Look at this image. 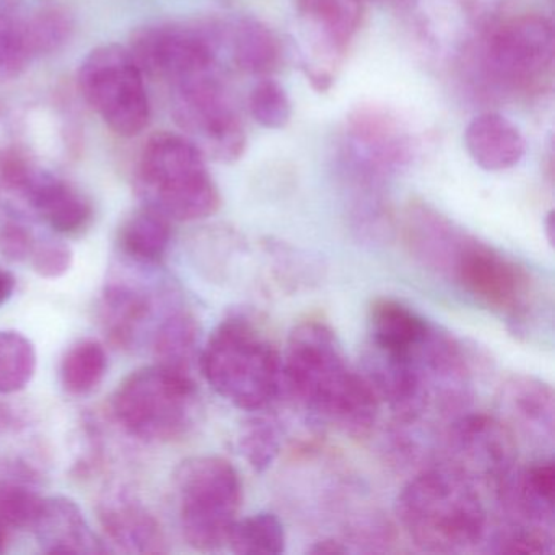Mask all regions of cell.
I'll return each instance as SVG.
<instances>
[{
    "label": "cell",
    "instance_id": "6da1fadb",
    "mask_svg": "<svg viewBox=\"0 0 555 555\" xmlns=\"http://www.w3.org/2000/svg\"><path fill=\"white\" fill-rule=\"evenodd\" d=\"M282 375L301 408L346 434L363 437L376 424L375 391L323 321L305 320L292 330Z\"/></svg>",
    "mask_w": 555,
    "mask_h": 555
},
{
    "label": "cell",
    "instance_id": "7a4b0ae2",
    "mask_svg": "<svg viewBox=\"0 0 555 555\" xmlns=\"http://www.w3.org/2000/svg\"><path fill=\"white\" fill-rule=\"evenodd\" d=\"M396 515L409 541L428 554L474 551L489 529L479 487L447 463L421 470L402 487Z\"/></svg>",
    "mask_w": 555,
    "mask_h": 555
},
{
    "label": "cell",
    "instance_id": "3957f363",
    "mask_svg": "<svg viewBox=\"0 0 555 555\" xmlns=\"http://www.w3.org/2000/svg\"><path fill=\"white\" fill-rule=\"evenodd\" d=\"M197 362L210 388L242 411H264L284 385L278 349L246 313L223 320L210 334Z\"/></svg>",
    "mask_w": 555,
    "mask_h": 555
},
{
    "label": "cell",
    "instance_id": "277c9868",
    "mask_svg": "<svg viewBox=\"0 0 555 555\" xmlns=\"http://www.w3.org/2000/svg\"><path fill=\"white\" fill-rule=\"evenodd\" d=\"M203 152L184 135L158 132L145 142L134 170L142 204L177 222H196L219 210L220 193Z\"/></svg>",
    "mask_w": 555,
    "mask_h": 555
},
{
    "label": "cell",
    "instance_id": "5b68a950",
    "mask_svg": "<svg viewBox=\"0 0 555 555\" xmlns=\"http://www.w3.org/2000/svg\"><path fill=\"white\" fill-rule=\"evenodd\" d=\"M126 431L147 443H171L190 434L201 402L190 373L155 363L131 373L113 398Z\"/></svg>",
    "mask_w": 555,
    "mask_h": 555
},
{
    "label": "cell",
    "instance_id": "8992f818",
    "mask_svg": "<svg viewBox=\"0 0 555 555\" xmlns=\"http://www.w3.org/2000/svg\"><path fill=\"white\" fill-rule=\"evenodd\" d=\"M440 275L503 318L515 333H525L534 317L538 288L528 269L469 233L460 236Z\"/></svg>",
    "mask_w": 555,
    "mask_h": 555
},
{
    "label": "cell",
    "instance_id": "52a82bcc",
    "mask_svg": "<svg viewBox=\"0 0 555 555\" xmlns=\"http://www.w3.org/2000/svg\"><path fill=\"white\" fill-rule=\"evenodd\" d=\"M184 541L201 552L219 551L238 519L243 489L238 470L220 456H193L175 470Z\"/></svg>",
    "mask_w": 555,
    "mask_h": 555
},
{
    "label": "cell",
    "instance_id": "ba28073f",
    "mask_svg": "<svg viewBox=\"0 0 555 555\" xmlns=\"http://www.w3.org/2000/svg\"><path fill=\"white\" fill-rule=\"evenodd\" d=\"M168 89L175 122L204 157L220 164L243 157L245 128L219 69L175 80Z\"/></svg>",
    "mask_w": 555,
    "mask_h": 555
},
{
    "label": "cell",
    "instance_id": "9c48e42d",
    "mask_svg": "<svg viewBox=\"0 0 555 555\" xmlns=\"http://www.w3.org/2000/svg\"><path fill=\"white\" fill-rule=\"evenodd\" d=\"M83 100L121 138H135L151 122L145 74L129 48L102 44L87 54L77 74Z\"/></svg>",
    "mask_w": 555,
    "mask_h": 555
},
{
    "label": "cell",
    "instance_id": "30bf717a",
    "mask_svg": "<svg viewBox=\"0 0 555 555\" xmlns=\"http://www.w3.org/2000/svg\"><path fill=\"white\" fill-rule=\"evenodd\" d=\"M0 191L17 210L43 220L60 235L77 236L92 225L89 197L17 149H0Z\"/></svg>",
    "mask_w": 555,
    "mask_h": 555
},
{
    "label": "cell",
    "instance_id": "8fae6325",
    "mask_svg": "<svg viewBox=\"0 0 555 555\" xmlns=\"http://www.w3.org/2000/svg\"><path fill=\"white\" fill-rule=\"evenodd\" d=\"M223 28L214 24L162 22L139 28L131 38L135 63L145 76L171 83L219 69Z\"/></svg>",
    "mask_w": 555,
    "mask_h": 555
},
{
    "label": "cell",
    "instance_id": "7c38bea8",
    "mask_svg": "<svg viewBox=\"0 0 555 555\" xmlns=\"http://www.w3.org/2000/svg\"><path fill=\"white\" fill-rule=\"evenodd\" d=\"M448 463L499 496L518 473L512 428L486 414H464L447 430Z\"/></svg>",
    "mask_w": 555,
    "mask_h": 555
},
{
    "label": "cell",
    "instance_id": "4fadbf2b",
    "mask_svg": "<svg viewBox=\"0 0 555 555\" xmlns=\"http://www.w3.org/2000/svg\"><path fill=\"white\" fill-rule=\"evenodd\" d=\"M482 54L483 66L496 82L532 89L547 79L554 66V28L542 15L509 18L490 31Z\"/></svg>",
    "mask_w": 555,
    "mask_h": 555
},
{
    "label": "cell",
    "instance_id": "5bb4252c",
    "mask_svg": "<svg viewBox=\"0 0 555 555\" xmlns=\"http://www.w3.org/2000/svg\"><path fill=\"white\" fill-rule=\"evenodd\" d=\"M313 61L305 70L314 89L326 92L334 82L331 67L339 63L362 21V0H297Z\"/></svg>",
    "mask_w": 555,
    "mask_h": 555
},
{
    "label": "cell",
    "instance_id": "9a60e30c",
    "mask_svg": "<svg viewBox=\"0 0 555 555\" xmlns=\"http://www.w3.org/2000/svg\"><path fill=\"white\" fill-rule=\"evenodd\" d=\"M349 128L353 177L363 190H378L379 183L408 160V138L395 118L378 109H359Z\"/></svg>",
    "mask_w": 555,
    "mask_h": 555
},
{
    "label": "cell",
    "instance_id": "2e32d148",
    "mask_svg": "<svg viewBox=\"0 0 555 555\" xmlns=\"http://www.w3.org/2000/svg\"><path fill=\"white\" fill-rule=\"evenodd\" d=\"M165 292L138 275H116L106 284L100 301L103 331L115 346L134 349L152 327H157L158 308L170 304ZM154 334V333H152Z\"/></svg>",
    "mask_w": 555,
    "mask_h": 555
},
{
    "label": "cell",
    "instance_id": "e0dca14e",
    "mask_svg": "<svg viewBox=\"0 0 555 555\" xmlns=\"http://www.w3.org/2000/svg\"><path fill=\"white\" fill-rule=\"evenodd\" d=\"M99 519L109 544L126 554H164L167 534L160 521L125 490L106 493L99 505Z\"/></svg>",
    "mask_w": 555,
    "mask_h": 555
},
{
    "label": "cell",
    "instance_id": "ac0fdd59",
    "mask_svg": "<svg viewBox=\"0 0 555 555\" xmlns=\"http://www.w3.org/2000/svg\"><path fill=\"white\" fill-rule=\"evenodd\" d=\"M31 531L47 554L100 555L109 551L80 506L67 496H44Z\"/></svg>",
    "mask_w": 555,
    "mask_h": 555
},
{
    "label": "cell",
    "instance_id": "d6986e66",
    "mask_svg": "<svg viewBox=\"0 0 555 555\" xmlns=\"http://www.w3.org/2000/svg\"><path fill=\"white\" fill-rule=\"evenodd\" d=\"M500 402L509 422L519 431L542 447L554 443V389L531 375H515L506 379Z\"/></svg>",
    "mask_w": 555,
    "mask_h": 555
},
{
    "label": "cell",
    "instance_id": "ffe728a7",
    "mask_svg": "<svg viewBox=\"0 0 555 555\" xmlns=\"http://www.w3.org/2000/svg\"><path fill=\"white\" fill-rule=\"evenodd\" d=\"M464 144L470 158L487 171H505L516 167L526 154L519 129L499 113H483L467 125Z\"/></svg>",
    "mask_w": 555,
    "mask_h": 555
},
{
    "label": "cell",
    "instance_id": "44dd1931",
    "mask_svg": "<svg viewBox=\"0 0 555 555\" xmlns=\"http://www.w3.org/2000/svg\"><path fill=\"white\" fill-rule=\"evenodd\" d=\"M170 222L152 207L142 206L134 210L119 227V251L138 268L160 264L171 242Z\"/></svg>",
    "mask_w": 555,
    "mask_h": 555
},
{
    "label": "cell",
    "instance_id": "7402d4cb",
    "mask_svg": "<svg viewBox=\"0 0 555 555\" xmlns=\"http://www.w3.org/2000/svg\"><path fill=\"white\" fill-rule=\"evenodd\" d=\"M43 499L34 467L17 460L0 464V522L5 528L31 529Z\"/></svg>",
    "mask_w": 555,
    "mask_h": 555
},
{
    "label": "cell",
    "instance_id": "603a6c76",
    "mask_svg": "<svg viewBox=\"0 0 555 555\" xmlns=\"http://www.w3.org/2000/svg\"><path fill=\"white\" fill-rule=\"evenodd\" d=\"M152 346L157 363L191 375L194 362L199 360V326L196 318L173 305L155 327Z\"/></svg>",
    "mask_w": 555,
    "mask_h": 555
},
{
    "label": "cell",
    "instance_id": "cb8c5ba5",
    "mask_svg": "<svg viewBox=\"0 0 555 555\" xmlns=\"http://www.w3.org/2000/svg\"><path fill=\"white\" fill-rule=\"evenodd\" d=\"M233 63L243 73H272L281 63V44L275 35L258 18L245 17L223 30Z\"/></svg>",
    "mask_w": 555,
    "mask_h": 555
},
{
    "label": "cell",
    "instance_id": "d4e9b609",
    "mask_svg": "<svg viewBox=\"0 0 555 555\" xmlns=\"http://www.w3.org/2000/svg\"><path fill=\"white\" fill-rule=\"evenodd\" d=\"M35 60L25 0H0V83L18 79Z\"/></svg>",
    "mask_w": 555,
    "mask_h": 555
},
{
    "label": "cell",
    "instance_id": "484cf974",
    "mask_svg": "<svg viewBox=\"0 0 555 555\" xmlns=\"http://www.w3.org/2000/svg\"><path fill=\"white\" fill-rule=\"evenodd\" d=\"M108 373V356L99 340L74 344L61 363V383L69 395L86 396L95 391Z\"/></svg>",
    "mask_w": 555,
    "mask_h": 555
},
{
    "label": "cell",
    "instance_id": "4316f807",
    "mask_svg": "<svg viewBox=\"0 0 555 555\" xmlns=\"http://www.w3.org/2000/svg\"><path fill=\"white\" fill-rule=\"evenodd\" d=\"M227 545L240 555H278L284 554L287 538L278 515L261 512L236 519Z\"/></svg>",
    "mask_w": 555,
    "mask_h": 555
},
{
    "label": "cell",
    "instance_id": "83f0119b",
    "mask_svg": "<svg viewBox=\"0 0 555 555\" xmlns=\"http://www.w3.org/2000/svg\"><path fill=\"white\" fill-rule=\"evenodd\" d=\"M37 349L18 331H0V395H14L30 385L37 372Z\"/></svg>",
    "mask_w": 555,
    "mask_h": 555
},
{
    "label": "cell",
    "instance_id": "f1b7e54d",
    "mask_svg": "<svg viewBox=\"0 0 555 555\" xmlns=\"http://www.w3.org/2000/svg\"><path fill=\"white\" fill-rule=\"evenodd\" d=\"M282 448V431L271 418L253 417L245 422L238 435V450L258 473H264L278 460Z\"/></svg>",
    "mask_w": 555,
    "mask_h": 555
},
{
    "label": "cell",
    "instance_id": "f546056e",
    "mask_svg": "<svg viewBox=\"0 0 555 555\" xmlns=\"http://www.w3.org/2000/svg\"><path fill=\"white\" fill-rule=\"evenodd\" d=\"M253 119L266 129H284L291 122L292 103L284 87L264 79L253 87L248 100Z\"/></svg>",
    "mask_w": 555,
    "mask_h": 555
},
{
    "label": "cell",
    "instance_id": "4dcf8cb0",
    "mask_svg": "<svg viewBox=\"0 0 555 555\" xmlns=\"http://www.w3.org/2000/svg\"><path fill=\"white\" fill-rule=\"evenodd\" d=\"M496 554H548L554 551L552 529L539 526L505 525L492 541Z\"/></svg>",
    "mask_w": 555,
    "mask_h": 555
},
{
    "label": "cell",
    "instance_id": "1f68e13d",
    "mask_svg": "<svg viewBox=\"0 0 555 555\" xmlns=\"http://www.w3.org/2000/svg\"><path fill=\"white\" fill-rule=\"evenodd\" d=\"M28 259L40 278L60 279L73 268L74 253L63 240L44 236V238L35 240L34 249Z\"/></svg>",
    "mask_w": 555,
    "mask_h": 555
},
{
    "label": "cell",
    "instance_id": "d6a6232c",
    "mask_svg": "<svg viewBox=\"0 0 555 555\" xmlns=\"http://www.w3.org/2000/svg\"><path fill=\"white\" fill-rule=\"evenodd\" d=\"M37 236L22 222H8L0 229V255L8 261L22 262L30 258Z\"/></svg>",
    "mask_w": 555,
    "mask_h": 555
},
{
    "label": "cell",
    "instance_id": "836d02e7",
    "mask_svg": "<svg viewBox=\"0 0 555 555\" xmlns=\"http://www.w3.org/2000/svg\"><path fill=\"white\" fill-rule=\"evenodd\" d=\"M310 554H346V552H349V547H347V544H344L343 541H337V539H321V541L314 542L313 545H311Z\"/></svg>",
    "mask_w": 555,
    "mask_h": 555
},
{
    "label": "cell",
    "instance_id": "e575fe53",
    "mask_svg": "<svg viewBox=\"0 0 555 555\" xmlns=\"http://www.w3.org/2000/svg\"><path fill=\"white\" fill-rule=\"evenodd\" d=\"M15 285H17V282H15L14 274L9 269L0 266V307H4L11 300L15 292Z\"/></svg>",
    "mask_w": 555,
    "mask_h": 555
},
{
    "label": "cell",
    "instance_id": "d590c367",
    "mask_svg": "<svg viewBox=\"0 0 555 555\" xmlns=\"http://www.w3.org/2000/svg\"><path fill=\"white\" fill-rule=\"evenodd\" d=\"M554 212H548L547 217L544 220V230L545 236H547L548 245L554 246V235H555V225H554Z\"/></svg>",
    "mask_w": 555,
    "mask_h": 555
},
{
    "label": "cell",
    "instance_id": "8d00e7d4",
    "mask_svg": "<svg viewBox=\"0 0 555 555\" xmlns=\"http://www.w3.org/2000/svg\"><path fill=\"white\" fill-rule=\"evenodd\" d=\"M9 422H11V412H9V409L0 402V430H4V428L8 427Z\"/></svg>",
    "mask_w": 555,
    "mask_h": 555
},
{
    "label": "cell",
    "instance_id": "74e56055",
    "mask_svg": "<svg viewBox=\"0 0 555 555\" xmlns=\"http://www.w3.org/2000/svg\"><path fill=\"white\" fill-rule=\"evenodd\" d=\"M5 526L0 522V552L5 551V545H8V531H5Z\"/></svg>",
    "mask_w": 555,
    "mask_h": 555
},
{
    "label": "cell",
    "instance_id": "f35d334b",
    "mask_svg": "<svg viewBox=\"0 0 555 555\" xmlns=\"http://www.w3.org/2000/svg\"><path fill=\"white\" fill-rule=\"evenodd\" d=\"M388 2H395V0H388Z\"/></svg>",
    "mask_w": 555,
    "mask_h": 555
}]
</instances>
